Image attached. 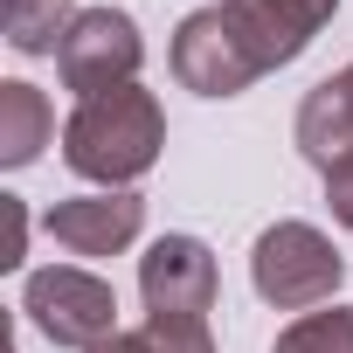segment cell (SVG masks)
<instances>
[{"label": "cell", "instance_id": "30bf717a", "mask_svg": "<svg viewBox=\"0 0 353 353\" xmlns=\"http://www.w3.org/2000/svg\"><path fill=\"white\" fill-rule=\"evenodd\" d=\"M49 132H56L49 97H42L35 83L8 77V83H0V166H28V159H42Z\"/></svg>", "mask_w": 353, "mask_h": 353}, {"label": "cell", "instance_id": "5b68a950", "mask_svg": "<svg viewBox=\"0 0 353 353\" xmlns=\"http://www.w3.org/2000/svg\"><path fill=\"white\" fill-rule=\"evenodd\" d=\"M173 77H181L188 90H201V97H243L263 77L222 0L215 8H194L181 28H173Z\"/></svg>", "mask_w": 353, "mask_h": 353}, {"label": "cell", "instance_id": "277c9868", "mask_svg": "<svg viewBox=\"0 0 353 353\" xmlns=\"http://www.w3.org/2000/svg\"><path fill=\"white\" fill-rule=\"evenodd\" d=\"M139 63H145V42H139V21L125 8H83L56 49V77L77 97H104V90L139 83Z\"/></svg>", "mask_w": 353, "mask_h": 353}, {"label": "cell", "instance_id": "ba28073f", "mask_svg": "<svg viewBox=\"0 0 353 353\" xmlns=\"http://www.w3.org/2000/svg\"><path fill=\"white\" fill-rule=\"evenodd\" d=\"M145 229V201L132 188H97V194H70L49 208V236L70 256H118L132 250Z\"/></svg>", "mask_w": 353, "mask_h": 353}, {"label": "cell", "instance_id": "4fadbf2b", "mask_svg": "<svg viewBox=\"0 0 353 353\" xmlns=\"http://www.w3.org/2000/svg\"><path fill=\"white\" fill-rule=\"evenodd\" d=\"M152 332V353H215L208 325H188V319H145Z\"/></svg>", "mask_w": 353, "mask_h": 353}, {"label": "cell", "instance_id": "7c38bea8", "mask_svg": "<svg viewBox=\"0 0 353 353\" xmlns=\"http://www.w3.org/2000/svg\"><path fill=\"white\" fill-rule=\"evenodd\" d=\"M270 353H353V312L332 305V312H298Z\"/></svg>", "mask_w": 353, "mask_h": 353}, {"label": "cell", "instance_id": "2e32d148", "mask_svg": "<svg viewBox=\"0 0 353 353\" xmlns=\"http://www.w3.org/2000/svg\"><path fill=\"white\" fill-rule=\"evenodd\" d=\"M90 353H152V332L139 325V332H111L104 346H90Z\"/></svg>", "mask_w": 353, "mask_h": 353}, {"label": "cell", "instance_id": "5bb4252c", "mask_svg": "<svg viewBox=\"0 0 353 353\" xmlns=\"http://www.w3.org/2000/svg\"><path fill=\"white\" fill-rule=\"evenodd\" d=\"M325 208H332L339 229H353V152L325 166Z\"/></svg>", "mask_w": 353, "mask_h": 353}, {"label": "cell", "instance_id": "8992f818", "mask_svg": "<svg viewBox=\"0 0 353 353\" xmlns=\"http://www.w3.org/2000/svg\"><path fill=\"white\" fill-rule=\"evenodd\" d=\"M215 256L201 236H159L145 256H139V298H145V319H188V325H208L215 312Z\"/></svg>", "mask_w": 353, "mask_h": 353}, {"label": "cell", "instance_id": "6da1fadb", "mask_svg": "<svg viewBox=\"0 0 353 353\" xmlns=\"http://www.w3.org/2000/svg\"><path fill=\"white\" fill-rule=\"evenodd\" d=\"M159 145H166V111L139 83L104 90V97H77V111L63 125V166L97 188H132L139 173H152Z\"/></svg>", "mask_w": 353, "mask_h": 353}, {"label": "cell", "instance_id": "7a4b0ae2", "mask_svg": "<svg viewBox=\"0 0 353 353\" xmlns=\"http://www.w3.org/2000/svg\"><path fill=\"white\" fill-rule=\"evenodd\" d=\"M250 284L263 305L277 312H312V305H332L339 284H346V256L332 250L325 229L312 222H270L250 250Z\"/></svg>", "mask_w": 353, "mask_h": 353}, {"label": "cell", "instance_id": "52a82bcc", "mask_svg": "<svg viewBox=\"0 0 353 353\" xmlns=\"http://www.w3.org/2000/svg\"><path fill=\"white\" fill-rule=\"evenodd\" d=\"M222 8H229L236 35L250 42L256 70L270 77V70H284L312 49V35L339 14V0H222Z\"/></svg>", "mask_w": 353, "mask_h": 353}, {"label": "cell", "instance_id": "9a60e30c", "mask_svg": "<svg viewBox=\"0 0 353 353\" xmlns=\"http://www.w3.org/2000/svg\"><path fill=\"white\" fill-rule=\"evenodd\" d=\"M0 208H8V256H0V263L14 270V263L28 256V208H21L14 194H0Z\"/></svg>", "mask_w": 353, "mask_h": 353}, {"label": "cell", "instance_id": "9c48e42d", "mask_svg": "<svg viewBox=\"0 0 353 353\" xmlns=\"http://www.w3.org/2000/svg\"><path fill=\"white\" fill-rule=\"evenodd\" d=\"M291 132H298V152H305L319 173H325L332 159H346V152H353V97H346V83H339V77L312 83Z\"/></svg>", "mask_w": 353, "mask_h": 353}, {"label": "cell", "instance_id": "3957f363", "mask_svg": "<svg viewBox=\"0 0 353 353\" xmlns=\"http://www.w3.org/2000/svg\"><path fill=\"white\" fill-rule=\"evenodd\" d=\"M21 312L42 325V339L77 346V353H90V346H104L118 332V291L104 277H90V270H70V263L35 270L28 291H21Z\"/></svg>", "mask_w": 353, "mask_h": 353}, {"label": "cell", "instance_id": "e0dca14e", "mask_svg": "<svg viewBox=\"0 0 353 353\" xmlns=\"http://www.w3.org/2000/svg\"><path fill=\"white\" fill-rule=\"evenodd\" d=\"M339 83H346V97H353V63H346V70H339Z\"/></svg>", "mask_w": 353, "mask_h": 353}, {"label": "cell", "instance_id": "8fae6325", "mask_svg": "<svg viewBox=\"0 0 353 353\" xmlns=\"http://www.w3.org/2000/svg\"><path fill=\"white\" fill-rule=\"evenodd\" d=\"M77 8L70 0H8V49L14 56H56Z\"/></svg>", "mask_w": 353, "mask_h": 353}]
</instances>
